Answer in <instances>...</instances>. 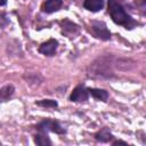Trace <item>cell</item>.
I'll return each mask as SVG.
<instances>
[{
    "label": "cell",
    "mask_w": 146,
    "mask_h": 146,
    "mask_svg": "<svg viewBox=\"0 0 146 146\" xmlns=\"http://www.w3.org/2000/svg\"><path fill=\"white\" fill-rule=\"evenodd\" d=\"M108 13L112 17V21L117 25H123L125 29H132L136 25V22L128 15L121 0H108Z\"/></svg>",
    "instance_id": "1"
},
{
    "label": "cell",
    "mask_w": 146,
    "mask_h": 146,
    "mask_svg": "<svg viewBox=\"0 0 146 146\" xmlns=\"http://www.w3.org/2000/svg\"><path fill=\"white\" fill-rule=\"evenodd\" d=\"M111 57H99L90 65V75L97 78H110L111 71Z\"/></svg>",
    "instance_id": "2"
},
{
    "label": "cell",
    "mask_w": 146,
    "mask_h": 146,
    "mask_svg": "<svg viewBox=\"0 0 146 146\" xmlns=\"http://www.w3.org/2000/svg\"><path fill=\"white\" fill-rule=\"evenodd\" d=\"M35 128L41 131V132H55V133H58V135H63L65 133V129L59 124L58 121L56 120H50V119H47V120H43L41 122H39Z\"/></svg>",
    "instance_id": "3"
},
{
    "label": "cell",
    "mask_w": 146,
    "mask_h": 146,
    "mask_svg": "<svg viewBox=\"0 0 146 146\" xmlns=\"http://www.w3.org/2000/svg\"><path fill=\"white\" fill-rule=\"evenodd\" d=\"M91 30L94 32V35L100 40L107 41L111 39V32L108 31V29L104 22H99V21L91 22Z\"/></svg>",
    "instance_id": "4"
},
{
    "label": "cell",
    "mask_w": 146,
    "mask_h": 146,
    "mask_svg": "<svg viewBox=\"0 0 146 146\" xmlns=\"http://www.w3.org/2000/svg\"><path fill=\"white\" fill-rule=\"evenodd\" d=\"M88 97H89L88 89L84 86L80 84V86L75 87L74 90L72 91V94L70 96V100L74 102V103H81V102L88 100Z\"/></svg>",
    "instance_id": "5"
},
{
    "label": "cell",
    "mask_w": 146,
    "mask_h": 146,
    "mask_svg": "<svg viewBox=\"0 0 146 146\" xmlns=\"http://www.w3.org/2000/svg\"><path fill=\"white\" fill-rule=\"evenodd\" d=\"M58 47V41L56 39H49L46 42L41 43L39 47V52L46 56H52L55 55Z\"/></svg>",
    "instance_id": "6"
},
{
    "label": "cell",
    "mask_w": 146,
    "mask_h": 146,
    "mask_svg": "<svg viewBox=\"0 0 146 146\" xmlns=\"http://www.w3.org/2000/svg\"><path fill=\"white\" fill-rule=\"evenodd\" d=\"M60 27H62V33L68 36L75 35L79 32V26L68 19H63L60 22Z\"/></svg>",
    "instance_id": "7"
},
{
    "label": "cell",
    "mask_w": 146,
    "mask_h": 146,
    "mask_svg": "<svg viewBox=\"0 0 146 146\" xmlns=\"http://www.w3.org/2000/svg\"><path fill=\"white\" fill-rule=\"evenodd\" d=\"M62 6H63L62 0H46L41 5V10L43 13L51 14V13H55V11L59 10L62 8Z\"/></svg>",
    "instance_id": "8"
},
{
    "label": "cell",
    "mask_w": 146,
    "mask_h": 146,
    "mask_svg": "<svg viewBox=\"0 0 146 146\" xmlns=\"http://www.w3.org/2000/svg\"><path fill=\"white\" fill-rule=\"evenodd\" d=\"M83 7L92 13H97L103 9L104 7V0H84Z\"/></svg>",
    "instance_id": "9"
},
{
    "label": "cell",
    "mask_w": 146,
    "mask_h": 146,
    "mask_svg": "<svg viewBox=\"0 0 146 146\" xmlns=\"http://www.w3.org/2000/svg\"><path fill=\"white\" fill-rule=\"evenodd\" d=\"M88 92L96 99L98 100H107L108 98V92L105 90V89H98V88H89L88 89Z\"/></svg>",
    "instance_id": "10"
},
{
    "label": "cell",
    "mask_w": 146,
    "mask_h": 146,
    "mask_svg": "<svg viewBox=\"0 0 146 146\" xmlns=\"http://www.w3.org/2000/svg\"><path fill=\"white\" fill-rule=\"evenodd\" d=\"M95 139L100 143H107L113 139V135L110 132V130L107 128H103L100 131H98L95 135Z\"/></svg>",
    "instance_id": "11"
},
{
    "label": "cell",
    "mask_w": 146,
    "mask_h": 146,
    "mask_svg": "<svg viewBox=\"0 0 146 146\" xmlns=\"http://www.w3.org/2000/svg\"><path fill=\"white\" fill-rule=\"evenodd\" d=\"M34 143L39 146H50L51 145V140L49 139L47 132H41L34 136Z\"/></svg>",
    "instance_id": "12"
},
{
    "label": "cell",
    "mask_w": 146,
    "mask_h": 146,
    "mask_svg": "<svg viewBox=\"0 0 146 146\" xmlns=\"http://www.w3.org/2000/svg\"><path fill=\"white\" fill-rule=\"evenodd\" d=\"M15 88L13 84H7L0 89V102H6L14 94Z\"/></svg>",
    "instance_id": "13"
},
{
    "label": "cell",
    "mask_w": 146,
    "mask_h": 146,
    "mask_svg": "<svg viewBox=\"0 0 146 146\" xmlns=\"http://www.w3.org/2000/svg\"><path fill=\"white\" fill-rule=\"evenodd\" d=\"M35 105L41 106V107H50V108H55L58 106V103L54 99H42V100H38L35 102Z\"/></svg>",
    "instance_id": "14"
},
{
    "label": "cell",
    "mask_w": 146,
    "mask_h": 146,
    "mask_svg": "<svg viewBox=\"0 0 146 146\" xmlns=\"http://www.w3.org/2000/svg\"><path fill=\"white\" fill-rule=\"evenodd\" d=\"M113 145H128L125 141H122V140H115V141H113Z\"/></svg>",
    "instance_id": "15"
},
{
    "label": "cell",
    "mask_w": 146,
    "mask_h": 146,
    "mask_svg": "<svg viewBox=\"0 0 146 146\" xmlns=\"http://www.w3.org/2000/svg\"><path fill=\"white\" fill-rule=\"evenodd\" d=\"M7 3V0H0V6H5Z\"/></svg>",
    "instance_id": "16"
},
{
    "label": "cell",
    "mask_w": 146,
    "mask_h": 146,
    "mask_svg": "<svg viewBox=\"0 0 146 146\" xmlns=\"http://www.w3.org/2000/svg\"><path fill=\"white\" fill-rule=\"evenodd\" d=\"M0 16H1V15H0Z\"/></svg>",
    "instance_id": "17"
}]
</instances>
